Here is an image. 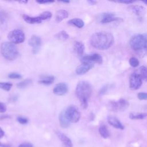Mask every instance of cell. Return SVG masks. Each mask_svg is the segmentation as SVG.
<instances>
[{
    "label": "cell",
    "mask_w": 147,
    "mask_h": 147,
    "mask_svg": "<svg viewBox=\"0 0 147 147\" xmlns=\"http://www.w3.org/2000/svg\"><path fill=\"white\" fill-rule=\"evenodd\" d=\"M114 41L113 35L107 32H99L93 34L90 38L91 45L99 50H106L111 47Z\"/></svg>",
    "instance_id": "6da1fadb"
},
{
    "label": "cell",
    "mask_w": 147,
    "mask_h": 147,
    "mask_svg": "<svg viewBox=\"0 0 147 147\" xmlns=\"http://www.w3.org/2000/svg\"><path fill=\"white\" fill-rule=\"evenodd\" d=\"M92 88L90 83L85 80L80 81L76 85L75 94L79 100L82 107L86 109L88 107V102L91 95Z\"/></svg>",
    "instance_id": "7a4b0ae2"
},
{
    "label": "cell",
    "mask_w": 147,
    "mask_h": 147,
    "mask_svg": "<svg viewBox=\"0 0 147 147\" xmlns=\"http://www.w3.org/2000/svg\"><path fill=\"white\" fill-rule=\"evenodd\" d=\"M129 44L131 48L137 53L143 56L146 53V34H138L131 37Z\"/></svg>",
    "instance_id": "3957f363"
},
{
    "label": "cell",
    "mask_w": 147,
    "mask_h": 147,
    "mask_svg": "<svg viewBox=\"0 0 147 147\" xmlns=\"http://www.w3.org/2000/svg\"><path fill=\"white\" fill-rule=\"evenodd\" d=\"M1 53L7 60H15L18 55V51L16 46L10 42H4L1 45Z\"/></svg>",
    "instance_id": "277c9868"
},
{
    "label": "cell",
    "mask_w": 147,
    "mask_h": 147,
    "mask_svg": "<svg viewBox=\"0 0 147 147\" xmlns=\"http://www.w3.org/2000/svg\"><path fill=\"white\" fill-rule=\"evenodd\" d=\"M64 113L67 119L70 123H76L80 119V113L78 108L74 105L68 106L64 111Z\"/></svg>",
    "instance_id": "5b68a950"
},
{
    "label": "cell",
    "mask_w": 147,
    "mask_h": 147,
    "mask_svg": "<svg viewBox=\"0 0 147 147\" xmlns=\"http://www.w3.org/2000/svg\"><path fill=\"white\" fill-rule=\"evenodd\" d=\"M7 38L10 42L13 44H18L25 41V36L22 30L17 29L10 31L7 35Z\"/></svg>",
    "instance_id": "8992f818"
},
{
    "label": "cell",
    "mask_w": 147,
    "mask_h": 147,
    "mask_svg": "<svg viewBox=\"0 0 147 147\" xmlns=\"http://www.w3.org/2000/svg\"><path fill=\"white\" fill-rule=\"evenodd\" d=\"M110 109L115 111H124L129 106V102L125 99L121 98L117 101H111L109 103Z\"/></svg>",
    "instance_id": "52a82bcc"
},
{
    "label": "cell",
    "mask_w": 147,
    "mask_h": 147,
    "mask_svg": "<svg viewBox=\"0 0 147 147\" xmlns=\"http://www.w3.org/2000/svg\"><path fill=\"white\" fill-rule=\"evenodd\" d=\"M142 83V79L140 74L133 72L130 76L129 87L132 90H137L139 89Z\"/></svg>",
    "instance_id": "ba28073f"
},
{
    "label": "cell",
    "mask_w": 147,
    "mask_h": 147,
    "mask_svg": "<svg viewBox=\"0 0 147 147\" xmlns=\"http://www.w3.org/2000/svg\"><path fill=\"white\" fill-rule=\"evenodd\" d=\"M28 44L32 48V53L33 54H36L40 50L41 47V39L37 35H33L29 38Z\"/></svg>",
    "instance_id": "9c48e42d"
},
{
    "label": "cell",
    "mask_w": 147,
    "mask_h": 147,
    "mask_svg": "<svg viewBox=\"0 0 147 147\" xmlns=\"http://www.w3.org/2000/svg\"><path fill=\"white\" fill-rule=\"evenodd\" d=\"M82 62H90V63H96L98 64H101L103 63V58L102 56L98 53H92L91 55H88L84 56L81 59Z\"/></svg>",
    "instance_id": "30bf717a"
},
{
    "label": "cell",
    "mask_w": 147,
    "mask_h": 147,
    "mask_svg": "<svg viewBox=\"0 0 147 147\" xmlns=\"http://www.w3.org/2000/svg\"><path fill=\"white\" fill-rule=\"evenodd\" d=\"M94 63L90 62H82V64L76 67V74L79 75H83L90 70L94 67Z\"/></svg>",
    "instance_id": "8fae6325"
},
{
    "label": "cell",
    "mask_w": 147,
    "mask_h": 147,
    "mask_svg": "<svg viewBox=\"0 0 147 147\" xmlns=\"http://www.w3.org/2000/svg\"><path fill=\"white\" fill-rule=\"evenodd\" d=\"M122 19L119 17H115V14L110 12H106L102 13L101 15L100 22L102 24H107L115 21H119Z\"/></svg>",
    "instance_id": "7c38bea8"
},
{
    "label": "cell",
    "mask_w": 147,
    "mask_h": 147,
    "mask_svg": "<svg viewBox=\"0 0 147 147\" xmlns=\"http://www.w3.org/2000/svg\"><path fill=\"white\" fill-rule=\"evenodd\" d=\"M68 91V87L66 83L64 82L59 83L55 85L53 89V92L55 95L61 96L67 93Z\"/></svg>",
    "instance_id": "4fadbf2b"
},
{
    "label": "cell",
    "mask_w": 147,
    "mask_h": 147,
    "mask_svg": "<svg viewBox=\"0 0 147 147\" xmlns=\"http://www.w3.org/2000/svg\"><path fill=\"white\" fill-rule=\"evenodd\" d=\"M56 134L58 138L61 141L64 147H72V142L71 139L66 135L57 130L56 131Z\"/></svg>",
    "instance_id": "5bb4252c"
},
{
    "label": "cell",
    "mask_w": 147,
    "mask_h": 147,
    "mask_svg": "<svg viewBox=\"0 0 147 147\" xmlns=\"http://www.w3.org/2000/svg\"><path fill=\"white\" fill-rule=\"evenodd\" d=\"M107 121L110 125H111L113 127L115 128L121 129V130L124 129V126L122 125L121 121L117 117L114 116H112V115L108 116Z\"/></svg>",
    "instance_id": "9a60e30c"
},
{
    "label": "cell",
    "mask_w": 147,
    "mask_h": 147,
    "mask_svg": "<svg viewBox=\"0 0 147 147\" xmlns=\"http://www.w3.org/2000/svg\"><path fill=\"white\" fill-rule=\"evenodd\" d=\"M130 10L140 18H143L145 14V9L144 7L141 5H134L130 7Z\"/></svg>",
    "instance_id": "2e32d148"
},
{
    "label": "cell",
    "mask_w": 147,
    "mask_h": 147,
    "mask_svg": "<svg viewBox=\"0 0 147 147\" xmlns=\"http://www.w3.org/2000/svg\"><path fill=\"white\" fill-rule=\"evenodd\" d=\"M74 49L75 52L80 56H82L85 50V47L83 42L81 41H76L74 43Z\"/></svg>",
    "instance_id": "e0dca14e"
},
{
    "label": "cell",
    "mask_w": 147,
    "mask_h": 147,
    "mask_svg": "<svg viewBox=\"0 0 147 147\" xmlns=\"http://www.w3.org/2000/svg\"><path fill=\"white\" fill-rule=\"evenodd\" d=\"M55 79V76L52 75H43L38 80V82L40 84L44 85H49L53 83Z\"/></svg>",
    "instance_id": "ac0fdd59"
},
{
    "label": "cell",
    "mask_w": 147,
    "mask_h": 147,
    "mask_svg": "<svg viewBox=\"0 0 147 147\" xmlns=\"http://www.w3.org/2000/svg\"><path fill=\"white\" fill-rule=\"evenodd\" d=\"M59 120L60 126L63 128H67L70 125V122L67 119L64 111H62L59 115Z\"/></svg>",
    "instance_id": "d6986e66"
},
{
    "label": "cell",
    "mask_w": 147,
    "mask_h": 147,
    "mask_svg": "<svg viewBox=\"0 0 147 147\" xmlns=\"http://www.w3.org/2000/svg\"><path fill=\"white\" fill-rule=\"evenodd\" d=\"M68 17V13L67 10L61 9L57 11L56 13L55 20L56 22H60L63 20L67 18Z\"/></svg>",
    "instance_id": "ffe728a7"
},
{
    "label": "cell",
    "mask_w": 147,
    "mask_h": 147,
    "mask_svg": "<svg viewBox=\"0 0 147 147\" xmlns=\"http://www.w3.org/2000/svg\"><path fill=\"white\" fill-rule=\"evenodd\" d=\"M22 18L24 20L30 24H39L41 22V20L38 16L37 17H30L26 14H23Z\"/></svg>",
    "instance_id": "44dd1931"
},
{
    "label": "cell",
    "mask_w": 147,
    "mask_h": 147,
    "mask_svg": "<svg viewBox=\"0 0 147 147\" xmlns=\"http://www.w3.org/2000/svg\"><path fill=\"white\" fill-rule=\"evenodd\" d=\"M68 24L71 25L75 26L78 28H82L84 25V21L78 18H75L69 20L68 21Z\"/></svg>",
    "instance_id": "7402d4cb"
},
{
    "label": "cell",
    "mask_w": 147,
    "mask_h": 147,
    "mask_svg": "<svg viewBox=\"0 0 147 147\" xmlns=\"http://www.w3.org/2000/svg\"><path fill=\"white\" fill-rule=\"evenodd\" d=\"M146 117L145 113H131L129 114V118L131 119H143Z\"/></svg>",
    "instance_id": "603a6c76"
},
{
    "label": "cell",
    "mask_w": 147,
    "mask_h": 147,
    "mask_svg": "<svg viewBox=\"0 0 147 147\" xmlns=\"http://www.w3.org/2000/svg\"><path fill=\"white\" fill-rule=\"evenodd\" d=\"M99 133L103 138H107L110 136L109 131L105 125H102L99 127Z\"/></svg>",
    "instance_id": "cb8c5ba5"
},
{
    "label": "cell",
    "mask_w": 147,
    "mask_h": 147,
    "mask_svg": "<svg viewBox=\"0 0 147 147\" xmlns=\"http://www.w3.org/2000/svg\"><path fill=\"white\" fill-rule=\"evenodd\" d=\"M55 37L60 40L65 41L69 38V34L65 30H61L55 35Z\"/></svg>",
    "instance_id": "d4e9b609"
},
{
    "label": "cell",
    "mask_w": 147,
    "mask_h": 147,
    "mask_svg": "<svg viewBox=\"0 0 147 147\" xmlns=\"http://www.w3.org/2000/svg\"><path fill=\"white\" fill-rule=\"evenodd\" d=\"M32 83V80L30 79H26L17 84V87L19 88H24L28 86Z\"/></svg>",
    "instance_id": "484cf974"
},
{
    "label": "cell",
    "mask_w": 147,
    "mask_h": 147,
    "mask_svg": "<svg viewBox=\"0 0 147 147\" xmlns=\"http://www.w3.org/2000/svg\"><path fill=\"white\" fill-rule=\"evenodd\" d=\"M13 86V84L10 82H0V88L5 91H10Z\"/></svg>",
    "instance_id": "4316f807"
},
{
    "label": "cell",
    "mask_w": 147,
    "mask_h": 147,
    "mask_svg": "<svg viewBox=\"0 0 147 147\" xmlns=\"http://www.w3.org/2000/svg\"><path fill=\"white\" fill-rule=\"evenodd\" d=\"M52 16V14L51 12L49 11H44L42 13H41L40 16H38V17H40V18L41 19V21L42 20H45L49 18H51Z\"/></svg>",
    "instance_id": "83f0119b"
},
{
    "label": "cell",
    "mask_w": 147,
    "mask_h": 147,
    "mask_svg": "<svg viewBox=\"0 0 147 147\" xmlns=\"http://www.w3.org/2000/svg\"><path fill=\"white\" fill-rule=\"evenodd\" d=\"M140 75L141 76L142 79H144L145 81H146L147 78V72H146V68L145 66H141L140 67Z\"/></svg>",
    "instance_id": "f1b7e54d"
},
{
    "label": "cell",
    "mask_w": 147,
    "mask_h": 147,
    "mask_svg": "<svg viewBox=\"0 0 147 147\" xmlns=\"http://www.w3.org/2000/svg\"><path fill=\"white\" fill-rule=\"evenodd\" d=\"M111 85V84H105L104 85L103 87H101V88L99 90V94L102 96V95H105V94H106L107 92V91L109 90V89L110 88Z\"/></svg>",
    "instance_id": "f546056e"
},
{
    "label": "cell",
    "mask_w": 147,
    "mask_h": 147,
    "mask_svg": "<svg viewBox=\"0 0 147 147\" xmlns=\"http://www.w3.org/2000/svg\"><path fill=\"white\" fill-rule=\"evenodd\" d=\"M129 64L133 67H137L138 66L140 62L136 57H131L129 60Z\"/></svg>",
    "instance_id": "4dcf8cb0"
},
{
    "label": "cell",
    "mask_w": 147,
    "mask_h": 147,
    "mask_svg": "<svg viewBox=\"0 0 147 147\" xmlns=\"http://www.w3.org/2000/svg\"><path fill=\"white\" fill-rule=\"evenodd\" d=\"M8 77L9 78L13 79H21L22 78V76L17 72H10V74H9Z\"/></svg>",
    "instance_id": "1f68e13d"
},
{
    "label": "cell",
    "mask_w": 147,
    "mask_h": 147,
    "mask_svg": "<svg viewBox=\"0 0 147 147\" xmlns=\"http://www.w3.org/2000/svg\"><path fill=\"white\" fill-rule=\"evenodd\" d=\"M17 121L21 124H22V125H25V124H26L28 122V119L25 118V117H18L17 118Z\"/></svg>",
    "instance_id": "d6a6232c"
},
{
    "label": "cell",
    "mask_w": 147,
    "mask_h": 147,
    "mask_svg": "<svg viewBox=\"0 0 147 147\" xmlns=\"http://www.w3.org/2000/svg\"><path fill=\"white\" fill-rule=\"evenodd\" d=\"M137 97L140 100H146L147 98V95L146 92H140L138 94Z\"/></svg>",
    "instance_id": "836d02e7"
},
{
    "label": "cell",
    "mask_w": 147,
    "mask_h": 147,
    "mask_svg": "<svg viewBox=\"0 0 147 147\" xmlns=\"http://www.w3.org/2000/svg\"><path fill=\"white\" fill-rule=\"evenodd\" d=\"M6 17L3 12H0V24H3L6 22Z\"/></svg>",
    "instance_id": "e575fe53"
},
{
    "label": "cell",
    "mask_w": 147,
    "mask_h": 147,
    "mask_svg": "<svg viewBox=\"0 0 147 147\" xmlns=\"http://www.w3.org/2000/svg\"><path fill=\"white\" fill-rule=\"evenodd\" d=\"M6 109H7V107L6 105L4 103L0 102V113H5L6 111Z\"/></svg>",
    "instance_id": "d590c367"
},
{
    "label": "cell",
    "mask_w": 147,
    "mask_h": 147,
    "mask_svg": "<svg viewBox=\"0 0 147 147\" xmlns=\"http://www.w3.org/2000/svg\"><path fill=\"white\" fill-rule=\"evenodd\" d=\"M18 147H34V146L30 142H23L20 144Z\"/></svg>",
    "instance_id": "8d00e7d4"
},
{
    "label": "cell",
    "mask_w": 147,
    "mask_h": 147,
    "mask_svg": "<svg viewBox=\"0 0 147 147\" xmlns=\"http://www.w3.org/2000/svg\"><path fill=\"white\" fill-rule=\"evenodd\" d=\"M134 2V1H130V0H122V1H115V2L124 3V4H131V3H133Z\"/></svg>",
    "instance_id": "74e56055"
},
{
    "label": "cell",
    "mask_w": 147,
    "mask_h": 147,
    "mask_svg": "<svg viewBox=\"0 0 147 147\" xmlns=\"http://www.w3.org/2000/svg\"><path fill=\"white\" fill-rule=\"evenodd\" d=\"M36 2L40 4H48L54 2V1H37Z\"/></svg>",
    "instance_id": "f35d334b"
},
{
    "label": "cell",
    "mask_w": 147,
    "mask_h": 147,
    "mask_svg": "<svg viewBox=\"0 0 147 147\" xmlns=\"http://www.w3.org/2000/svg\"><path fill=\"white\" fill-rule=\"evenodd\" d=\"M4 134H5L4 131H3V129L0 127V138H2V137H3V136H4Z\"/></svg>",
    "instance_id": "ab89813d"
},
{
    "label": "cell",
    "mask_w": 147,
    "mask_h": 147,
    "mask_svg": "<svg viewBox=\"0 0 147 147\" xmlns=\"http://www.w3.org/2000/svg\"><path fill=\"white\" fill-rule=\"evenodd\" d=\"M88 3H90V5H94L95 4H96V2L95 1H93V0H90V1H87Z\"/></svg>",
    "instance_id": "60d3db41"
},
{
    "label": "cell",
    "mask_w": 147,
    "mask_h": 147,
    "mask_svg": "<svg viewBox=\"0 0 147 147\" xmlns=\"http://www.w3.org/2000/svg\"><path fill=\"white\" fill-rule=\"evenodd\" d=\"M17 96H13L10 98V102H14L17 100Z\"/></svg>",
    "instance_id": "b9f144b4"
},
{
    "label": "cell",
    "mask_w": 147,
    "mask_h": 147,
    "mask_svg": "<svg viewBox=\"0 0 147 147\" xmlns=\"http://www.w3.org/2000/svg\"><path fill=\"white\" fill-rule=\"evenodd\" d=\"M0 147H11L10 145L9 144H2L0 142Z\"/></svg>",
    "instance_id": "7bdbcfd3"
},
{
    "label": "cell",
    "mask_w": 147,
    "mask_h": 147,
    "mask_svg": "<svg viewBox=\"0 0 147 147\" xmlns=\"http://www.w3.org/2000/svg\"><path fill=\"white\" fill-rule=\"evenodd\" d=\"M8 117H9L7 116V115H3V116L1 117H0V119H4V118H8Z\"/></svg>",
    "instance_id": "ee69618b"
},
{
    "label": "cell",
    "mask_w": 147,
    "mask_h": 147,
    "mask_svg": "<svg viewBox=\"0 0 147 147\" xmlns=\"http://www.w3.org/2000/svg\"><path fill=\"white\" fill-rule=\"evenodd\" d=\"M19 2L21 3H24V4H25V3H26L28 2V1H20Z\"/></svg>",
    "instance_id": "f6af8a7d"
},
{
    "label": "cell",
    "mask_w": 147,
    "mask_h": 147,
    "mask_svg": "<svg viewBox=\"0 0 147 147\" xmlns=\"http://www.w3.org/2000/svg\"><path fill=\"white\" fill-rule=\"evenodd\" d=\"M63 3H69V1H61Z\"/></svg>",
    "instance_id": "bcb514c9"
}]
</instances>
